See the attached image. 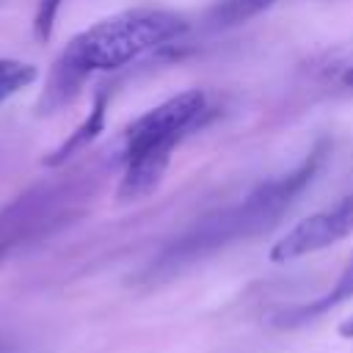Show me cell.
Returning a JSON list of instances; mask_svg holds the SVG:
<instances>
[{"label": "cell", "instance_id": "1", "mask_svg": "<svg viewBox=\"0 0 353 353\" xmlns=\"http://www.w3.org/2000/svg\"><path fill=\"white\" fill-rule=\"evenodd\" d=\"M325 154H328V146L317 143L292 168L262 179L254 190H248L234 204H226V207L212 210L204 218H199L193 226H188L179 237H174L146 265L141 279L149 284L168 281V279L179 276L182 270L204 262L207 256H212L234 243L251 240V237L268 232L270 226H276L290 212V207L298 201V196L314 182V176L320 174V168L325 163Z\"/></svg>", "mask_w": 353, "mask_h": 353}, {"label": "cell", "instance_id": "2", "mask_svg": "<svg viewBox=\"0 0 353 353\" xmlns=\"http://www.w3.org/2000/svg\"><path fill=\"white\" fill-rule=\"evenodd\" d=\"M188 30L190 22L165 8H130L94 22L61 50L41 97V108L55 110L66 105L91 74L124 69L160 47L179 41Z\"/></svg>", "mask_w": 353, "mask_h": 353}, {"label": "cell", "instance_id": "3", "mask_svg": "<svg viewBox=\"0 0 353 353\" xmlns=\"http://www.w3.org/2000/svg\"><path fill=\"white\" fill-rule=\"evenodd\" d=\"M210 110L207 94L188 88L132 119L121 135V179L116 190L119 201H141L152 196L171 165L174 149L204 127Z\"/></svg>", "mask_w": 353, "mask_h": 353}, {"label": "cell", "instance_id": "4", "mask_svg": "<svg viewBox=\"0 0 353 353\" xmlns=\"http://www.w3.org/2000/svg\"><path fill=\"white\" fill-rule=\"evenodd\" d=\"M99 171L80 168L33 185L0 207V262L74 223L99 190Z\"/></svg>", "mask_w": 353, "mask_h": 353}, {"label": "cell", "instance_id": "5", "mask_svg": "<svg viewBox=\"0 0 353 353\" xmlns=\"http://www.w3.org/2000/svg\"><path fill=\"white\" fill-rule=\"evenodd\" d=\"M353 234V193L339 199L336 204L312 212L309 218L298 221L270 245V262H292L309 254H317L328 245H336Z\"/></svg>", "mask_w": 353, "mask_h": 353}, {"label": "cell", "instance_id": "6", "mask_svg": "<svg viewBox=\"0 0 353 353\" xmlns=\"http://www.w3.org/2000/svg\"><path fill=\"white\" fill-rule=\"evenodd\" d=\"M350 298H353V256L345 262L342 273L336 276V281H334L323 295H317V298H312V301H306V303H298V306H290V309L279 312V314L273 317V323L281 325V328L303 325V323H312V320H317L320 314L331 312L334 306L350 301Z\"/></svg>", "mask_w": 353, "mask_h": 353}, {"label": "cell", "instance_id": "7", "mask_svg": "<svg viewBox=\"0 0 353 353\" xmlns=\"http://www.w3.org/2000/svg\"><path fill=\"white\" fill-rule=\"evenodd\" d=\"M105 113H108V91H99L97 99H94V105H91V110H88V116L69 132V138H66L58 149H52V152L44 157V165H47V168H61V165H66L74 154L85 152V149L91 146V141H97V135L105 130Z\"/></svg>", "mask_w": 353, "mask_h": 353}, {"label": "cell", "instance_id": "8", "mask_svg": "<svg viewBox=\"0 0 353 353\" xmlns=\"http://www.w3.org/2000/svg\"><path fill=\"white\" fill-rule=\"evenodd\" d=\"M276 0H215L207 11V22L218 30L237 28L254 17H259L265 8H270Z\"/></svg>", "mask_w": 353, "mask_h": 353}, {"label": "cell", "instance_id": "9", "mask_svg": "<svg viewBox=\"0 0 353 353\" xmlns=\"http://www.w3.org/2000/svg\"><path fill=\"white\" fill-rule=\"evenodd\" d=\"M36 66L19 58H0V105L36 80Z\"/></svg>", "mask_w": 353, "mask_h": 353}, {"label": "cell", "instance_id": "10", "mask_svg": "<svg viewBox=\"0 0 353 353\" xmlns=\"http://www.w3.org/2000/svg\"><path fill=\"white\" fill-rule=\"evenodd\" d=\"M339 336L353 339V314H350L347 320H342V323H339Z\"/></svg>", "mask_w": 353, "mask_h": 353}, {"label": "cell", "instance_id": "11", "mask_svg": "<svg viewBox=\"0 0 353 353\" xmlns=\"http://www.w3.org/2000/svg\"><path fill=\"white\" fill-rule=\"evenodd\" d=\"M342 80H345V85H353V66L345 72V77H342Z\"/></svg>", "mask_w": 353, "mask_h": 353}, {"label": "cell", "instance_id": "12", "mask_svg": "<svg viewBox=\"0 0 353 353\" xmlns=\"http://www.w3.org/2000/svg\"><path fill=\"white\" fill-rule=\"evenodd\" d=\"M0 353H6V347H3V345H0Z\"/></svg>", "mask_w": 353, "mask_h": 353}]
</instances>
